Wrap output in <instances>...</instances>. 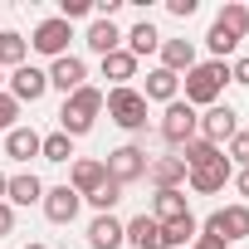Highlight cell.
I'll return each instance as SVG.
<instances>
[{"instance_id": "8fae6325", "label": "cell", "mask_w": 249, "mask_h": 249, "mask_svg": "<svg viewBox=\"0 0 249 249\" xmlns=\"http://www.w3.org/2000/svg\"><path fill=\"white\" fill-rule=\"evenodd\" d=\"M39 205H44V215H49V225H73V215H78V205H83V196H78L73 186H49Z\"/></svg>"}, {"instance_id": "e575fe53", "label": "cell", "mask_w": 249, "mask_h": 249, "mask_svg": "<svg viewBox=\"0 0 249 249\" xmlns=\"http://www.w3.org/2000/svg\"><path fill=\"white\" fill-rule=\"evenodd\" d=\"M166 10H171L176 20H191V15H196V0H166Z\"/></svg>"}, {"instance_id": "e0dca14e", "label": "cell", "mask_w": 249, "mask_h": 249, "mask_svg": "<svg viewBox=\"0 0 249 249\" xmlns=\"http://www.w3.org/2000/svg\"><path fill=\"white\" fill-rule=\"evenodd\" d=\"M35 200H44V181H39L35 171L10 176V186H5V205L15 210V205H35Z\"/></svg>"}, {"instance_id": "b9f144b4", "label": "cell", "mask_w": 249, "mask_h": 249, "mask_svg": "<svg viewBox=\"0 0 249 249\" xmlns=\"http://www.w3.org/2000/svg\"><path fill=\"white\" fill-rule=\"evenodd\" d=\"M0 83H5V69H0Z\"/></svg>"}, {"instance_id": "9c48e42d", "label": "cell", "mask_w": 249, "mask_h": 249, "mask_svg": "<svg viewBox=\"0 0 249 249\" xmlns=\"http://www.w3.org/2000/svg\"><path fill=\"white\" fill-rule=\"evenodd\" d=\"M44 93H49V73H44V69H35V64L10 69V98H15V103H39Z\"/></svg>"}, {"instance_id": "f546056e", "label": "cell", "mask_w": 249, "mask_h": 249, "mask_svg": "<svg viewBox=\"0 0 249 249\" xmlns=\"http://www.w3.org/2000/svg\"><path fill=\"white\" fill-rule=\"evenodd\" d=\"M205 44H210V54H215L220 64H225V59H230V54L239 49V39H234V35H230L225 25H210V35H205Z\"/></svg>"}, {"instance_id": "2e32d148", "label": "cell", "mask_w": 249, "mask_h": 249, "mask_svg": "<svg viewBox=\"0 0 249 249\" xmlns=\"http://www.w3.org/2000/svg\"><path fill=\"white\" fill-rule=\"evenodd\" d=\"M103 181H107V171H103V161H93V157L73 161V171H69V186H73V191H78L83 200H88V196H93V191H98Z\"/></svg>"}, {"instance_id": "603a6c76", "label": "cell", "mask_w": 249, "mask_h": 249, "mask_svg": "<svg viewBox=\"0 0 249 249\" xmlns=\"http://www.w3.org/2000/svg\"><path fill=\"white\" fill-rule=\"evenodd\" d=\"M5 152H10L15 161L39 157V132H35V127H10V132H5Z\"/></svg>"}, {"instance_id": "60d3db41", "label": "cell", "mask_w": 249, "mask_h": 249, "mask_svg": "<svg viewBox=\"0 0 249 249\" xmlns=\"http://www.w3.org/2000/svg\"><path fill=\"white\" fill-rule=\"evenodd\" d=\"M25 249H49V244H25Z\"/></svg>"}, {"instance_id": "f1b7e54d", "label": "cell", "mask_w": 249, "mask_h": 249, "mask_svg": "<svg viewBox=\"0 0 249 249\" xmlns=\"http://www.w3.org/2000/svg\"><path fill=\"white\" fill-rule=\"evenodd\" d=\"M39 157H44V161H69V157H73V137H64V132L39 137Z\"/></svg>"}, {"instance_id": "d4e9b609", "label": "cell", "mask_w": 249, "mask_h": 249, "mask_svg": "<svg viewBox=\"0 0 249 249\" xmlns=\"http://www.w3.org/2000/svg\"><path fill=\"white\" fill-rule=\"evenodd\" d=\"M137 73V59L127 54V49H117V54H107L103 59V78H112V88H127V78Z\"/></svg>"}, {"instance_id": "1f68e13d", "label": "cell", "mask_w": 249, "mask_h": 249, "mask_svg": "<svg viewBox=\"0 0 249 249\" xmlns=\"http://www.w3.org/2000/svg\"><path fill=\"white\" fill-rule=\"evenodd\" d=\"M83 15H93V0H59V20H83Z\"/></svg>"}, {"instance_id": "30bf717a", "label": "cell", "mask_w": 249, "mask_h": 249, "mask_svg": "<svg viewBox=\"0 0 249 249\" xmlns=\"http://www.w3.org/2000/svg\"><path fill=\"white\" fill-rule=\"evenodd\" d=\"M44 73H49V88H59V93L69 98V93H78V88H83V78H88V64H83L78 54H64V59H54Z\"/></svg>"}, {"instance_id": "836d02e7", "label": "cell", "mask_w": 249, "mask_h": 249, "mask_svg": "<svg viewBox=\"0 0 249 249\" xmlns=\"http://www.w3.org/2000/svg\"><path fill=\"white\" fill-rule=\"evenodd\" d=\"M225 157H234V161H239V171H244V166H249V132H234Z\"/></svg>"}, {"instance_id": "4dcf8cb0", "label": "cell", "mask_w": 249, "mask_h": 249, "mask_svg": "<svg viewBox=\"0 0 249 249\" xmlns=\"http://www.w3.org/2000/svg\"><path fill=\"white\" fill-rule=\"evenodd\" d=\"M117 200H122V186H117V181H103V186L88 196V205H93L98 215H112V205H117Z\"/></svg>"}, {"instance_id": "6da1fadb", "label": "cell", "mask_w": 249, "mask_h": 249, "mask_svg": "<svg viewBox=\"0 0 249 249\" xmlns=\"http://www.w3.org/2000/svg\"><path fill=\"white\" fill-rule=\"evenodd\" d=\"M98 112H103V88L83 83V88L69 93L64 107H59V132H64V137H83V132H93V117H98Z\"/></svg>"}, {"instance_id": "ab89813d", "label": "cell", "mask_w": 249, "mask_h": 249, "mask_svg": "<svg viewBox=\"0 0 249 249\" xmlns=\"http://www.w3.org/2000/svg\"><path fill=\"white\" fill-rule=\"evenodd\" d=\"M5 186H10V176H0V200H5Z\"/></svg>"}, {"instance_id": "7402d4cb", "label": "cell", "mask_w": 249, "mask_h": 249, "mask_svg": "<svg viewBox=\"0 0 249 249\" xmlns=\"http://www.w3.org/2000/svg\"><path fill=\"white\" fill-rule=\"evenodd\" d=\"M181 215H191V210H186V191H157L152 220H157V225H171V220H181Z\"/></svg>"}, {"instance_id": "d6986e66", "label": "cell", "mask_w": 249, "mask_h": 249, "mask_svg": "<svg viewBox=\"0 0 249 249\" xmlns=\"http://www.w3.org/2000/svg\"><path fill=\"white\" fill-rule=\"evenodd\" d=\"M147 176L157 181V191H181V181H186L191 171H186V161H181V157H161V161H152V166H147Z\"/></svg>"}, {"instance_id": "7c38bea8", "label": "cell", "mask_w": 249, "mask_h": 249, "mask_svg": "<svg viewBox=\"0 0 249 249\" xmlns=\"http://www.w3.org/2000/svg\"><path fill=\"white\" fill-rule=\"evenodd\" d=\"M157 69H166V73H191L196 69V44L191 39H161V64Z\"/></svg>"}, {"instance_id": "4316f807", "label": "cell", "mask_w": 249, "mask_h": 249, "mask_svg": "<svg viewBox=\"0 0 249 249\" xmlns=\"http://www.w3.org/2000/svg\"><path fill=\"white\" fill-rule=\"evenodd\" d=\"M200 234V225H196V215H181V220H171V225H161V244L166 249H181V244H191Z\"/></svg>"}, {"instance_id": "ffe728a7", "label": "cell", "mask_w": 249, "mask_h": 249, "mask_svg": "<svg viewBox=\"0 0 249 249\" xmlns=\"http://www.w3.org/2000/svg\"><path fill=\"white\" fill-rule=\"evenodd\" d=\"M176 93H181V78L176 73H166V69H152L147 73V88H142L147 103H176Z\"/></svg>"}, {"instance_id": "4fadbf2b", "label": "cell", "mask_w": 249, "mask_h": 249, "mask_svg": "<svg viewBox=\"0 0 249 249\" xmlns=\"http://www.w3.org/2000/svg\"><path fill=\"white\" fill-rule=\"evenodd\" d=\"M234 171H230V157H220V161H210V166H200V171H191L186 181H191V191L196 196H215V191H225V181H230Z\"/></svg>"}, {"instance_id": "3957f363", "label": "cell", "mask_w": 249, "mask_h": 249, "mask_svg": "<svg viewBox=\"0 0 249 249\" xmlns=\"http://www.w3.org/2000/svg\"><path fill=\"white\" fill-rule=\"evenodd\" d=\"M103 107H107V117L117 122L122 132H142V127H147V98H142L137 88H112V93H103Z\"/></svg>"}, {"instance_id": "484cf974", "label": "cell", "mask_w": 249, "mask_h": 249, "mask_svg": "<svg viewBox=\"0 0 249 249\" xmlns=\"http://www.w3.org/2000/svg\"><path fill=\"white\" fill-rule=\"evenodd\" d=\"M20 64H30V44H25V35L5 30L0 35V69H20Z\"/></svg>"}, {"instance_id": "cb8c5ba5", "label": "cell", "mask_w": 249, "mask_h": 249, "mask_svg": "<svg viewBox=\"0 0 249 249\" xmlns=\"http://www.w3.org/2000/svg\"><path fill=\"white\" fill-rule=\"evenodd\" d=\"M225 152L220 147H210L205 137H191L186 147H181V161H186V171H200V166H210V161H220Z\"/></svg>"}, {"instance_id": "ac0fdd59", "label": "cell", "mask_w": 249, "mask_h": 249, "mask_svg": "<svg viewBox=\"0 0 249 249\" xmlns=\"http://www.w3.org/2000/svg\"><path fill=\"white\" fill-rule=\"evenodd\" d=\"M88 244H93V249H122V244H127V234H122V220L98 215V220L88 225Z\"/></svg>"}, {"instance_id": "f35d334b", "label": "cell", "mask_w": 249, "mask_h": 249, "mask_svg": "<svg viewBox=\"0 0 249 249\" xmlns=\"http://www.w3.org/2000/svg\"><path fill=\"white\" fill-rule=\"evenodd\" d=\"M234 186H239V196H249V166H244V171L234 176Z\"/></svg>"}, {"instance_id": "5b68a950", "label": "cell", "mask_w": 249, "mask_h": 249, "mask_svg": "<svg viewBox=\"0 0 249 249\" xmlns=\"http://www.w3.org/2000/svg\"><path fill=\"white\" fill-rule=\"evenodd\" d=\"M200 234H210V239H220V244L249 239V205H225V210H215V215L200 225Z\"/></svg>"}, {"instance_id": "8d00e7d4", "label": "cell", "mask_w": 249, "mask_h": 249, "mask_svg": "<svg viewBox=\"0 0 249 249\" xmlns=\"http://www.w3.org/2000/svg\"><path fill=\"white\" fill-rule=\"evenodd\" d=\"M10 230H15V210H10V205H5V200H0V239H5V234H10Z\"/></svg>"}, {"instance_id": "52a82bcc", "label": "cell", "mask_w": 249, "mask_h": 249, "mask_svg": "<svg viewBox=\"0 0 249 249\" xmlns=\"http://www.w3.org/2000/svg\"><path fill=\"white\" fill-rule=\"evenodd\" d=\"M69 39H73V25H69V20H59V15H49V20H39V25H35L30 49H35V54H49V59H64V54H69Z\"/></svg>"}, {"instance_id": "d6a6232c", "label": "cell", "mask_w": 249, "mask_h": 249, "mask_svg": "<svg viewBox=\"0 0 249 249\" xmlns=\"http://www.w3.org/2000/svg\"><path fill=\"white\" fill-rule=\"evenodd\" d=\"M15 117H20V103L10 93H0V132H10L15 127Z\"/></svg>"}, {"instance_id": "277c9868", "label": "cell", "mask_w": 249, "mask_h": 249, "mask_svg": "<svg viewBox=\"0 0 249 249\" xmlns=\"http://www.w3.org/2000/svg\"><path fill=\"white\" fill-rule=\"evenodd\" d=\"M147 166H152V161H147V152H142V147H132V142H127V147H117V152H107V161H103L107 181H117L122 191H127L132 181H142V176H147Z\"/></svg>"}, {"instance_id": "83f0119b", "label": "cell", "mask_w": 249, "mask_h": 249, "mask_svg": "<svg viewBox=\"0 0 249 249\" xmlns=\"http://www.w3.org/2000/svg\"><path fill=\"white\" fill-rule=\"evenodd\" d=\"M215 25H225V30H230L234 39H244V35H249V5H239V0H230V5H225V10L215 15Z\"/></svg>"}, {"instance_id": "74e56055", "label": "cell", "mask_w": 249, "mask_h": 249, "mask_svg": "<svg viewBox=\"0 0 249 249\" xmlns=\"http://www.w3.org/2000/svg\"><path fill=\"white\" fill-rule=\"evenodd\" d=\"M191 249H225V244H220V239H210V234H196V239H191Z\"/></svg>"}, {"instance_id": "5bb4252c", "label": "cell", "mask_w": 249, "mask_h": 249, "mask_svg": "<svg viewBox=\"0 0 249 249\" xmlns=\"http://www.w3.org/2000/svg\"><path fill=\"white\" fill-rule=\"evenodd\" d=\"M122 234H127L132 249H166V244H161V225H157L152 215H132L127 225H122Z\"/></svg>"}, {"instance_id": "44dd1931", "label": "cell", "mask_w": 249, "mask_h": 249, "mask_svg": "<svg viewBox=\"0 0 249 249\" xmlns=\"http://www.w3.org/2000/svg\"><path fill=\"white\" fill-rule=\"evenodd\" d=\"M122 39H127V54H132V59H142V54L161 49V35H157V25H152V20H137Z\"/></svg>"}, {"instance_id": "8992f818", "label": "cell", "mask_w": 249, "mask_h": 249, "mask_svg": "<svg viewBox=\"0 0 249 249\" xmlns=\"http://www.w3.org/2000/svg\"><path fill=\"white\" fill-rule=\"evenodd\" d=\"M234 132H239V112H234L230 103H215V107H205V112H200V122H196V137H205L210 147L230 142Z\"/></svg>"}, {"instance_id": "ba28073f", "label": "cell", "mask_w": 249, "mask_h": 249, "mask_svg": "<svg viewBox=\"0 0 249 249\" xmlns=\"http://www.w3.org/2000/svg\"><path fill=\"white\" fill-rule=\"evenodd\" d=\"M196 122H200V112L176 98V103H166V112H161V137H166L171 147H186V142L196 137Z\"/></svg>"}, {"instance_id": "9a60e30c", "label": "cell", "mask_w": 249, "mask_h": 249, "mask_svg": "<svg viewBox=\"0 0 249 249\" xmlns=\"http://www.w3.org/2000/svg\"><path fill=\"white\" fill-rule=\"evenodd\" d=\"M83 44H88L98 59H107V54H117V49H122V30H117L112 20H93V25H88V35H83Z\"/></svg>"}, {"instance_id": "7a4b0ae2", "label": "cell", "mask_w": 249, "mask_h": 249, "mask_svg": "<svg viewBox=\"0 0 249 249\" xmlns=\"http://www.w3.org/2000/svg\"><path fill=\"white\" fill-rule=\"evenodd\" d=\"M225 83H230V64H220V59L196 64V69L186 73V103H191V107H215L220 93H225Z\"/></svg>"}, {"instance_id": "d590c367", "label": "cell", "mask_w": 249, "mask_h": 249, "mask_svg": "<svg viewBox=\"0 0 249 249\" xmlns=\"http://www.w3.org/2000/svg\"><path fill=\"white\" fill-rule=\"evenodd\" d=\"M230 83H244L249 88V59H234L230 64Z\"/></svg>"}]
</instances>
